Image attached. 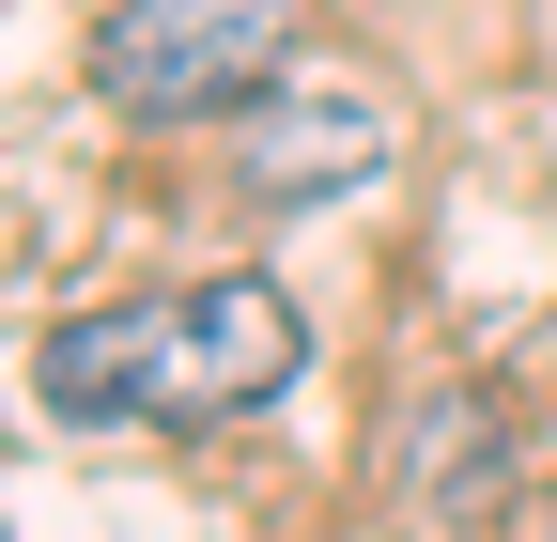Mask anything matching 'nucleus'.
<instances>
[{
	"label": "nucleus",
	"mask_w": 557,
	"mask_h": 542,
	"mask_svg": "<svg viewBox=\"0 0 557 542\" xmlns=\"http://www.w3.org/2000/svg\"><path fill=\"white\" fill-rule=\"evenodd\" d=\"M295 62V0H109L94 16V94L124 124H218Z\"/></svg>",
	"instance_id": "nucleus-1"
},
{
	"label": "nucleus",
	"mask_w": 557,
	"mask_h": 542,
	"mask_svg": "<svg viewBox=\"0 0 557 542\" xmlns=\"http://www.w3.org/2000/svg\"><path fill=\"white\" fill-rule=\"evenodd\" d=\"M310 357V325L278 280H186L156 295V419H248V403H278Z\"/></svg>",
	"instance_id": "nucleus-2"
},
{
	"label": "nucleus",
	"mask_w": 557,
	"mask_h": 542,
	"mask_svg": "<svg viewBox=\"0 0 557 542\" xmlns=\"http://www.w3.org/2000/svg\"><path fill=\"white\" fill-rule=\"evenodd\" d=\"M47 419H156V295L139 310H78V325H47Z\"/></svg>",
	"instance_id": "nucleus-3"
}]
</instances>
